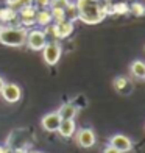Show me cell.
Returning <instances> with one entry per match:
<instances>
[{
    "label": "cell",
    "instance_id": "6da1fadb",
    "mask_svg": "<svg viewBox=\"0 0 145 153\" xmlns=\"http://www.w3.org/2000/svg\"><path fill=\"white\" fill-rule=\"evenodd\" d=\"M75 5L80 13V20L87 25L100 24L106 17V11L100 0H77Z\"/></svg>",
    "mask_w": 145,
    "mask_h": 153
},
{
    "label": "cell",
    "instance_id": "7a4b0ae2",
    "mask_svg": "<svg viewBox=\"0 0 145 153\" xmlns=\"http://www.w3.org/2000/svg\"><path fill=\"white\" fill-rule=\"evenodd\" d=\"M27 34L28 30L22 25H10L3 27L0 31V44L8 47H22L27 42Z\"/></svg>",
    "mask_w": 145,
    "mask_h": 153
},
{
    "label": "cell",
    "instance_id": "3957f363",
    "mask_svg": "<svg viewBox=\"0 0 145 153\" xmlns=\"http://www.w3.org/2000/svg\"><path fill=\"white\" fill-rule=\"evenodd\" d=\"M61 55H63V47H61V44L58 41H48L45 44V47L42 48L44 61L48 66L58 64V61L61 59Z\"/></svg>",
    "mask_w": 145,
    "mask_h": 153
},
{
    "label": "cell",
    "instance_id": "277c9868",
    "mask_svg": "<svg viewBox=\"0 0 145 153\" xmlns=\"http://www.w3.org/2000/svg\"><path fill=\"white\" fill-rule=\"evenodd\" d=\"M48 42L47 41V33L44 30H39V28H34L30 30L28 34H27V45L28 48L34 52H42V48L45 47V44Z\"/></svg>",
    "mask_w": 145,
    "mask_h": 153
},
{
    "label": "cell",
    "instance_id": "5b68a950",
    "mask_svg": "<svg viewBox=\"0 0 145 153\" xmlns=\"http://www.w3.org/2000/svg\"><path fill=\"white\" fill-rule=\"evenodd\" d=\"M75 142H77L81 149H91L97 142V136L92 128H80L75 133Z\"/></svg>",
    "mask_w": 145,
    "mask_h": 153
},
{
    "label": "cell",
    "instance_id": "8992f818",
    "mask_svg": "<svg viewBox=\"0 0 145 153\" xmlns=\"http://www.w3.org/2000/svg\"><path fill=\"white\" fill-rule=\"evenodd\" d=\"M0 94H2L3 100L8 103H17L22 99V89L16 83H5V86H3Z\"/></svg>",
    "mask_w": 145,
    "mask_h": 153
},
{
    "label": "cell",
    "instance_id": "52a82bcc",
    "mask_svg": "<svg viewBox=\"0 0 145 153\" xmlns=\"http://www.w3.org/2000/svg\"><path fill=\"white\" fill-rule=\"evenodd\" d=\"M109 145L117 149L122 153H128V152H131V149H133V141L125 134L117 133V134H112L111 137H109Z\"/></svg>",
    "mask_w": 145,
    "mask_h": 153
},
{
    "label": "cell",
    "instance_id": "ba28073f",
    "mask_svg": "<svg viewBox=\"0 0 145 153\" xmlns=\"http://www.w3.org/2000/svg\"><path fill=\"white\" fill-rule=\"evenodd\" d=\"M61 120L63 119L59 117L58 111L47 113L45 116H42V119H41V127H42L45 131H48V133H55V131H58Z\"/></svg>",
    "mask_w": 145,
    "mask_h": 153
},
{
    "label": "cell",
    "instance_id": "9c48e42d",
    "mask_svg": "<svg viewBox=\"0 0 145 153\" xmlns=\"http://www.w3.org/2000/svg\"><path fill=\"white\" fill-rule=\"evenodd\" d=\"M58 114L63 120H75V117L78 114V108H77V105L67 102V103H63V105L59 106Z\"/></svg>",
    "mask_w": 145,
    "mask_h": 153
},
{
    "label": "cell",
    "instance_id": "30bf717a",
    "mask_svg": "<svg viewBox=\"0 0 145 153\" xmlns=\"http://www.w3.org/2000/svg\"><path fill=\"white\" fill-rule=\"evenodd\" d=\"M58 133H59L61 137H64V139L73 137L75 133H77V123H75V120H61Z\"/></svg>",
    "mask_w": 145,
    "mask_h": 153
},
{
    "label": "cell",
    "instance_id": "8fae6325",
    "mask_svg": "<svg viewBox=\"0 0 145 153\" xmlns=\"http://www.w3.org/2000/svg\"><path fill=\"white\" fill-rule=\"evenodd\" d=\"M34 22H36V25L42 27V28H45V27H48V25H52L53 24V19H52L50 10H38L36 16H34Z\"/></svg>",
    "mask_w": 145,
    "mask_h": 153
},
{
    "label": "cell",
    "instance_id": "7c38bea8",
    "mask_svg": "<svg viewBox=\"0 0 145 153\" xmlns=\"http://www.w3.org/2000/svg\"><path fill=\"white\" fill-rule=\"evenodd\" d=\"M129 72L134 78H139V80H145V62L142 59H136L131 62L129 66Z\"/></svg>",
    "mask_w": 145,
    "mask_h": 153
},
{
    "label": "cell",
    "instance_id": "4fadbf2b",
    "mask_svg": "<svg viewBox=\"0 0 145 153\" xmlns=\"http://www.w3.org/2000/svg\"><path fill=\"white\" fill-rule=\"evenodd\" d=\"M17 19V11L11 6H6V8H0V22H13V20Z\"/></svg>",
    "mask_w": 145,
    "mask_h": 153
},
{
    "label": "cell",
    "instance_id": "5bb4252c",
    "mask_svg": "<svg viewBox=\"0 0 145 153\" xmlns=\"http://www.w3.org/2000/svg\"><path fill=\"white\" fill-rule=\"evenodd\" d=\"M64 14H66V20H69V22H75V20L80 19V13H78V8L75 3H69L67 8L64 10Z\"/></svg>",
    "mask_w": 145,
    "mask_h": 153
},
{
    "label": "cell",
    "instance_id": "9a60e30c",
    "mask_svg": "<svg viewBox=\"0 0 145 153\" xmlns=\"http://www.w3.org/2000/svg\"><path fill=\"white\" fill-rule=\"evenodd\" d=\"M36 13H38V10L34 8L33 5H28V6H22V8L19 10L17 16L20 17V20H22V19H34Z\"/></svg>",
    "mask_w": 145,
    "mask_h": 153
},
{
    "label": "cell",
    "instance_id": "2e32d148",
    "mask_svg": "<svg viewBox=\"0 0 145 153\" xmlns=\"http://www.w3.org/2000/svg\"><path fill=\"white\" fill-rule=\"evenodd\" d=\"M129 86V81L127 76H117V78H114V88L115 91L119 92H125V89Z\"/></svg>",
    "mask_w": 145,
    "mask_h": 153
},
{
    "label": "cell",
    "instance_id": "e0dca14e",
    "mask_svg": "<svg viewBox=\"0 0 145 153\" xmlns=\"http://www.w3.org/2000/svg\"><path fill=\"white\" fill-rule=\"evenodd\" d=\"M129 13H133L136 17L145 16V5H144V3H139V2L131 3V5H129Z\"/></svg>",
    "mask_w": 145,
    "mask_h": 153
},
{
    "label": "cell",
    "instance_id": "ac0fdd59",
    "mask_svg": "<svg viewBox=\"0 0 145 153\" xmlns=\"http://www.w3.org/2000/svg\"><path fill=\"white\" fill-rule=\"evenodd\" d=\"M112 11H114V14H128L129 13V5L123 3V2L114 3L112 5Z\"/></svg>",
    "mask_w": 145,
    "mask_h": 153
},
{
    "label": "cell",
    "instance_id": "d6986e66",
    "mask_svg": "<svg viewBox=\"0 0 145 153\" xmlns=\"http://www.w3.org/2000/svg\"><path fill=\"white\" fill-rule=\"evenodd\" d=\"M33 5V0H8V6L14 10H20L22 6H28Z\"/></svg>",
    "mask_w": 145,
    "mask_h": 153
},
{
    "label": "cell",
    "instance_id": "ffe728a7",
    "mask_svg": "<svg viewBox=\"0 0 145 153\" xmlns=\"http://www.w3.org/2000/svg\"><path fill=\"white\" fill-rule=\"evenodd\" d=\"M70 0H52L50 2V10H66Z\"/></svg>",
    "mask_w": 145,
    "mask_h": 153
},
{
    "label": "cell",
    "instance_id": "44dd1931",
    "mask_svg": "<svg viewBox=\"0 0 145 153\" xmlns=\"http://www.w3.org/2000/svg\"><path fill=\"white\" fill-rule=\"evenodd\" d=\"M52 13V19L55 24L58 22H63V20H66V14H64V10H50Z\"/></svg>",
    "mask_w": 145,
    "mask_h": 153
},
{
    "label": "cell",
    "instance_id": "7402d4cb",
    "mask_svg": "<svg viewBox=\"0 0 145 153\" xmlns=\"http://www.w3.org/2000/svg\"><path fill=\"white\" fill-rule=\"evenodd\" d=\"M52 0H33V6L36 10H47Z\"/></svg>",
    "mask_w": 145,
    "mask_h": 153
},
{
    "label": "cell",
    "instance_id": "603a6c76",
    "mask_svg": "<svg viewBox=\"0 0 145 153\" xmlns=\"http://www.w3.org/2000/svg\"><path fill=\"white\" fill-rule=\"evenodd\" d=\"M103 153H122V152H119L117 149H114V147H111V145H106L105 149H103Z\"/></svg>",
    "mask_w": 145,
    "mask_h": 153
},
{
    "label": "cell",
    "instance_id": "cb8c5ba5",
    "mask_svg": "<svg viewBox=\"0 0 145 153\" xmlns=\"http://www.w3.org/2000/svg\"><path fill=\"white\" fill-rule=\"evenodd\" d=\"M13 153H28V150H27V149H22V147H19V149H16V150H13Z\"/></svg>",
    "mask_w": 145,
    "mask_h": 153
},
{
    "label": "cell",
    "instance_id": "d4e9b609",
    "mask_svg": "<svg viewBox=\"0 0 145 153\" xmlns=\"http://www.w3.org/2000/svg\"><path fill=\"white\" fill-rule=\"evenodd\" d=\"M3 86H5V80H3V76H0V92H2Z\"/></svg>",
    "mask_w": 145,
    "mask_h": 153
},
{
    "label": "cell",
    "instance_id": "484cf974",
    "mask_svg": "<svg viewBox=\"0 0 145 153\" xmlns=\"http://www.w3.org/2000/svg\"><path fill=\"white\" fill-rule=\"evenodd\" d=\"M0 153H10V150H8V149H5V147H2V145H0Z\"/></svg>",
    "mask_w": 145,
    "mask_h": 153
},
{
    "label": "cell",
    "instance_id": "4316f807",
    "mask_svg": "<svg viewBox=\"0 0 145 153\" xmlns=\"http://www.w3.org/2000/svg\"><path fill=\"white\" fill-rule=\"evenodd\" d=\"M28 153H42V152H38V150H34V152H28Z\"/></svg>",
    "mask_w": 145,
    "mask_h": 153
},
{
    "label": "cell",
    "instance_id": "83f0119b",
    "mask_svg": "<svg viewBox=\"0 0 145 153\" xmlns=\"http://www.w3.org/2000/svg\"><path fill=\"white\" fill-rule=\"evenodd\" d=\"M2 28H3V25H2V24H0V31H2Z\"/></svg>",
    "mask_w": 145,
    "mask_h": 153
}]
</instances>
